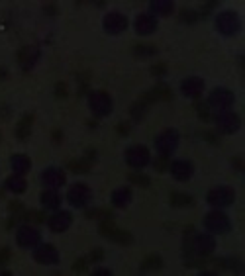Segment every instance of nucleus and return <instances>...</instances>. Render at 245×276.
<instances>
[{"mask_svg":"<svg viewBox=\"0 0 245 276\" xmlns=\"http://www.w3.org/2000/svg\"><path fill=\"white\" fill-rule=\"evenodd\" d=\"M41 202H43L45 208H57L61 204V198H59V194H57L55 188H49V190H45L41 194Z\"/></svg>","mask_w":245,"mask_h":276,"instance_id":"25","label":"nucleus"},{"mask_svg":"<svg viewBox=\"0 0 245 276\" xmlns=\"http://www.w3.org/2000/svg\"><path fill=\"white\" fill-rule=\"evenodd\" d=\"M181 18H183V20H186V22H194V20L198 18V14H196V12H190V10H184Z\"/></svg>","mask_w":245,"mask_h":276,"instance_id":"37","label":"nucleus"},{"mask_svg":"<svg viewBox=\"0 0 245 276\" xmlns=\"http://www.w3.org/2000/svg\"><path fill=\"white\" fill-rule=\"evenodd\" d=\"M125 28H127V20L120 12H110L104 18V30L108 33H122Z\"/></svg>","mask_w":245,"mask_h":276,"instance_id":"11","label":"nucleus"},{"mask_svg":"<svg viewBox=\"0 0 245 276\" xmlns=\"http://www.w3.org/2000/svg\"><path fill=\"white\" fill-rule=\"evenodd\" d=\"M184 247H186V253H192L194 257H206V255H210L214 251L216 241L212 235L202 233V235H194V239L186 241Z\"/></svg>","mask_w":245,"mask_h":276,"instance_id":"1","label":"nucleus"},{"mask_svg":"<svg viewBox=\"0 0 245 276\" xmlns=\"http://www.w3.org/2000/svg\"><path fill=\"white\" fill-rule=\"evenodd\" d=\"M0 265H2V263H0Z\"/></svg>","mask_w":245,"mask_h":276,"instance_id":"43","label":"nucleus"},{"mask_svg":"<svg viewBox=\"0 0 245 276\" xmlns=\"http://www.w3.org/2000/svg\"><path fill=\"white\" fill-rule=\"evenodd\" d=\"M165 71H167V67H165V65H157V67L153 69V73H157V75H159V73H165Z\"/></svg>","mask_w":245,"mask_h":276,"instance_id":"40","label":"nucleus"},{"mask_svg":"<svg viewBox=\"0 0 245 276\" xmlns=\"http://www.w3.org/2000/svg\"><path fill=\"white\" fill-rule=\"evenodd\" d=\"M18 245H22V247H35L37 243H39V233L33 229V227H20V231H18Z\"/></svg>","mask_w":245,"mask_h":276,"instance_id":"15","label":"nucleus"},{"mask_svg":"<svg viewBox=\"0 0 245 276\" xmlns=\"http://www.w3.org/2000/svg\"><path fill=\"white\" fill-rule=\"evenodd\" d=\"M155 167H157V171H165L167 167H169V157H165V155H161L159 159H157V163H155Z\"/></svg>","mask_w":245,"mask_h":276,"instance_id":"34","label":"nucleus"},{"mask_svg":"<svg viewBox=\"0 0 245 276\" xmlns=\"http://www.w3.org/2000/svg\"><path fill=\"white\" fill-rule=\"evenodd\" d=\"M37 59H39V49H37L35 45H28V47H24V49L20 51V55H18L20 67H22V69H26V71H30L31 67L37 63Z\"/></svg>","mask_w":245,"mask_h":276,"instance_id":"14","label":"nucleus"},{"mask_svg":"<svg viewBox=\"0 0 245 276\" xmlns=\"http://www.w3.org/2000/svg\"><path fill=\"white\" fill-rule=\"evenodd\" d=\"M157 30V20H155L151 14H141L137 16L135 20V31L141 33V35H147V33H153Z\"/></svg>","mask_w":245,"mask_h":276,"instance_id":"16","label":"nucleus"},{"mask_svg":"<svg viewBox=\"0 0 245 276\" xmlns=\"http://www.w3.org/2000/svg\"><path fill=\"white\" fill-rule=\"evenodd\" d=\"M100 235L106 237V239H110V241H114V243H118V245H131V241H133L131 233L120 229L110 219H106V221L100 223Z\"/></svg>","mask_w":245,"mask_h":276,"instance_id":"2","label":"nucleus"},{"mask_svg":"<svg viewBox=\"0 0 245 276\" xmlns=\"http://www.w3.org/2000/svg\"><path fill=\"white\" fill-rule=\"evenodd\" d=\"M131 202V190L129 188H118L112 192V204L116 208H125Z\"/></svg>","mask_w":245,"mask_h":276,"instance_id":"23","label":"nucleus"},{"mask_svg":"<svg viewBox=\"0 0 245 276\" xmlns=\"http://www.w3.org/2000/svg\"><path fill=\"white\" fill-rule=\"evenodd\" d=\"M102 257H104V253H102L100 249H96V251H92V253L89 255V257H87V259H89V263H94V261H100Z\"/></svg>","mask_w":245,"mask_h":276,"instance_id":"36","label":"nucleus"},{"mask_svg":"<svg viewBox=\"0 0 245 276\" xmlns=\"http://www.w3.org/2000/svg\"><path fill=\"white\" fill-rule=\"evenodd\" d=\"M69 169L73 173H87L91 169V161L89 159H81V161H71L69 163Z\"/></svg>","mask_w":245,"mask_h":276,"instance_id":"30","label":"nucleus"},{"mask_svg":"<svg viewBox=\"0 0 245 276\" xmlns=\"http://www.w3.org/2000/svg\"><path fill=\"white\" fill-rule=\"evenodd\" d=\"M181 89H183L184 96H188V98H198L200 92H202V89H204V83H202L198 77H190V79L184 81Z\"/></svg>","mask_w":245,"mask_h":276,"instance_id":"18","label":"nucleus"},{"mask_svg":"<svg viewBox=\"0 0 245 276\" xmlns=\"http://www.w3.org/2000/svg\"><path fill=\"white\" fill-rule=\"evenodd\" d=\"M210 104L218 110H228L234 104V94H232V91H226V89H216L210 94Z\"/></svg>","mask_w":245,"mask_h":276,"instance_id":"12","label":"nucleus"},{"mask_svg":"<svg viewBox=\"0 0 245 276\" xmlns=\"http://www.w3.org/2000/svg\"><path fill=\"white\" fill-rule=\"evenodd\" d=\"M33 259H35L37 263H41V265H57V263H59V253H57L55 247L41 245L35 249Z\"/></svg>","mask_w":245,"mask_h":276,"instance_id":"9","label":"nucleus"},{"mask_svg":"<svg viewBox=\"0 0 245 276\" xmlns=\"http://www.w3.org/2000/svg\"><path fill=\"white\" fill-rule=\"evenodd\" d=\"M89 269V259L85 257V259H79L75 265H73V271L75 273H83V271H87Z\"/></svg>","mask_w":245,"mask_h":276,"instance_id":"33","label":"nucleus"},{"mask_svg":"<svg viewBox=\"0 0 245 276\" xmlns=\"http://www.w3.org/2000/svg\"><path fill=\"white\" fill-rule=\"evenodd\" d=\"M127 179H129V183L139 184V186H149V184H151V179L145 177V175H141V173H131Z\"/></svg>","mask_w":245,"mask_h":276,"instance_id":"31","label":"nucleus"},{"mask_svg":"<svg viewBox=\"0 0 245 276\" xmlns=\"http://www.w3.org/2000/svg\"><path fill=\"white\" fill-rule=\"evenodd\" d=\"M204 225H206L208 231H214V233H222V231H228V229H230L228 217L224 214H220V212H212V214L206 215Z\"/></svg>","mask_w":245,"mask_h":276,"instance_id":"10","label":"nucleus"},{"mask_svg":"<svg viewBox=\"0 0 245 276\" xmlns=\"http://www.w3.org/2000/svg\"><path fill=\"white\" fill-rule=\"evenodd\" d=\"M71 221H73V217H71L69 212H59V214H55L49 219V227L53 231H65L71 225Z\"/></svg>","mask_w":245,"mask_h":276,"instance_id":"21","label":"nucleus"},{"mask_svg":"<svg viewBox=\"0 0 245 276\" xmlns=\"http://www.w3.org/2000/svg\"><path fill=\"white\" fill-rule=\"evenodd\" d=\"M55 91H57V96H61V98H63V96H67V92H65V91H67V87H65L63 83H59V85H57V89H55Z\"/></svg>","mask_w":245,"mask_h":276,"instance_id":"39","label":"nucleus"},{"mask_svg":"<svg viewBox=\"0 0 245 276\" xmlns=\"http://www.w3.org/2000/svg\"><path fill=\"white\" fill-rule=\"evenodd\" d=\"M26 215H28L26 219H30L33 223H41L43 221V214H39V212H28Z\"/></svg>","mask_w":245,"mask_h":276,"instance_id":"35","label":"nucleus"},{"mask_svg":"<svg viewBox=\"0 0 245 276\" xmlns=\"http://www.w3.org/2000/svg\"><path fill=\"white\" fill-rule=\"evenodd\" d=\"M177 143H179V133H177L175 129H167V131H163V133L157 137V143H155V145H157L159 153L169 157V155L177 149Z\"/></svg>","mask_w":245,"mask_h":276,"instance_id":"4","label":"nucleus"},{"mask_svg":"<svg viewBox=\"0 0 245 276\" xmlns=\"http://www.w3.org/2000/svg\"><path fill=\"white\" fill-rule=\"evenodd\" d=\"M234 198H236V192L228 186H220V188H214L212 192H208V204L218 206V208L234 204Z\"/></svg>","mask_w":245,"mask_h":276,"instance_id":"5","label":"nucleus"},{"mask_svg":"<svg viewBox=\"0 0 245 276\" xmlns=\"http://www.w3.org/2000/svg\"><path fill=\"white\" fill-rule=\"evenodd\" d=\"M41 181H43L45 186H49V188H59V186L65 184V175H63L61 171H57V169H47L43 173Z\"/></svg>","mask_w":245,"mask_h":276,"instance_id":"20","label":"nucleus"},{"mask_svg":"<svg viewBox=\"0 0 245 276\" xmlns=\"http://www.w3.org/2000/svg\"><path fill=\"white\" fill-rule=\"evenodd\" d=\"M240 28H242V22H240L236 12H222L218 16V30L222 31V33L234 35V33H238Z\"/></svg>","mask_w":245,"mask_h":276,"instance_id":"6","label":"nucleus"},{"mask_svg":"<svg viewBox=\"0 0 245 276\" xmlns=\"http://www.w3.org/2000/svg\"><path fill=\"white\" fill-rule=\"evenodd\" d=\"M125 159L131 167L135 169H143L147 163H149V151L143 147V145H135V147H129L125 151Z\"/></svg>","mask_w":245,"mask_h":276,"instance_id":"7","label":"nucleus"},{"mask_svg":"<svg viewBox=\"0 0 245 276\" xmlns=\"http://www.w3.org/2000/svg\"><path fill=\"white\" fill-rule=\"evenodd\" d=\"M196 112H198L204 120H208V118H210V114H208V110H206V106H204V104H196Z\"/></svg>","mask_w":245,"mask_h":276,"instance_id":"38","label":"nucleus"},{"mask_svg":"<svg viewBox=\"0 0 245 276\" xmlns=\"http://www.w3.org/2000/svg\"><path fill=\"white\" fill-rule=\"evenodd\" d=\"M192 171L194 169H192V165L188 161H175L171 165V173H173V177L177 181H188L192 177Z\"/></svg>","mask_w":245,"mask_h":276,"instance_id":"17","label":"nucleus"},{"mask_svg":"<svg viewBox=\"0 0 245 276\" xmlns=\"http://www.w3.org/2000/svg\"><path fill=\"white\" fill-rule=\"evenodd\" d=\"M30 167H31V161L26 155H16V157H12V169H14L16 175H26V173L30 171Z\"/></svg>","mask_w":245,"mask_h":276,"instance_id":"24","label":"nucleus"},{"mask_svg":"<svg viewBox=\"0 0 245 276\" xmlns=\"http://www.w3.org/2000/svg\"><path fill=\"white\" fill-rule=\"evenodd\" d=\"M6 77H8V71H4V69H0V81H2V79H6Z\"/></svg>","mask_w":245,"mask_h":276,"instance_id":"42","label":"nucleus"},{"mask_svg":"<svg viewBox=\"0 0 245 276\" xmlns=\"http://www.w3.org/2000/svg\"><path fill=\"white\" fill-rule=\"evenodd\" d=\"M26 181L22 179V175H14V177H10L8 181H6V188L10 190V192H14V194H20V192H24L26 190Z\"/></svg>","mask_w":245,"mask_h":276,"instance_id":"27","label":"nucleus"},{"mask_svg":"<svg viewBox=\"0 0 245 276\" xmlns=\"http://www.w3.org/2000/svg\"><path fill=\"white\" fill-rule=\"evenodd\" d=\"M91 190L85 186V184H75L71 190H69V194H67V198H69V202L73 204V206H77V208H83L89 200H91Z\"/></svg>","mask_w":245,"mask_h":276,"instance_id":"8","label":"nucleus"},{"mask_svg":"<svg viewBox=\"0 0 245 276\" xmlns=\"http://www.w3.org/2000/svg\"><path fill=\"white\" fill-rule=\"evenodd\" d=\"M94 275H110V271H106V269H98V271H94Z\"/></svg>","mask_w":245,"mask_h":276,"instance_id":"41","label":"nucleus"},{"mask_svg":"<svg viewBox=\"0 0 245 276\" xmlns=\"http://www.w3.org/2000/svg\"><path fill=\"white\" fill-rule=\"evenodd\" d=\"M173 94H171V89L167 87V85H157L153 91H149L141 100L145 102V104H149V102H157V100H169Z\"/></svg>","mask_w":245,"mask_h":276,"instance_id":"19","label":"nucleus"},{"mask_svg":"<svg viewBox=\"0 0 245 276\" xmlns=\"http://www.w3.org/2000/svg\"><path fill=\"white\" fill-rule=\"evenodd\" d=\"M218 127L224 131V133H234L240 129V118L234 114V112H222L218 118H216Z\"/></svg>","mask_w":245,"mask_h":276,"instance_id":"13","label":"nucleus"},{"mask_svg":"<svg viewBox=\"0 0 245 276\" xmlns=\"http://www.w3.org/2000/svg\"><path fill=\"white\" fill-rule=\"evenodd\" d=\"M161 267H163V259H161L159 255H149V257H145L143 263H141V271H157V269H161Z\"/></svg>","mask_w":245,"mask_h":276,"instance_id":"28","label":"nucleus"},{"mask_svg":"<svg viewBox=\"0 0 245 276\" xmlns=\"http://www.w3.org/2000/svg\"><path fill=\"white\" fill-rule=\"evenodd\" d=\"M89 104H91L92 112L96 116H108L112 112V100L106 92H92Z\"/></svg>","mask_w":245,"mask_h":276,"instance_id":"3","label":"nucleus"},{"mask_svg":"<svg viewBox=\"0 0 245 276\" xmlns=\"http://www.w3.org/2000/svg\"><path fill=\"white\" fill-rule=\"evenodd\" d=\"M171 204L175 208H188L194 204V198L188 196V194H183V192H173L171 194Z\"/></svg>","mask_w":245,"mask_h":276,"instance_id":"26","label":"nucleus"},{"mask_svg":"<svg viewBox=\"0 0 245 276\" xmlns=\"http://www.w3.org/2000/svg\"><path fill=\"white\" fill-rule=\"evenodd\" d=\"M31 125H33V116H31V114H26V116L20 120L18 127H16V137H18L20 141H26V139L30 137Z\"/></svg>","mask_w":245,"mask_h":276,"instance_id":"22","label":"nucleus"},{"mask_svg":"<svg viewBox=\"0 0 245 276\" xmlns=\"http://www.w3.org/2000/svg\"><path fill=\"white\" fill-rule=\"evenodd\" d=\"M151 10L153 14H159V16H169L173 12V2H153Z\"/></svg>","mask_w":245,"mask_h":276,"instance_id":"29","label":"nucleus"},{"mask_svg":"<svg viewBox=\"0 0 245 276\" xmlns=\"http://www.w3.org/2000/svg\"><path fill=\"white\" fill-rule=\"evenodd\" d=\"M133 53H135V55H155L157 49L151 47V45H147V43H137V45L133 47Z\"/></svg>","mask_w":245,"mask_h":276,"instance_id":"32","label":"nucleus"}]
</instances>
